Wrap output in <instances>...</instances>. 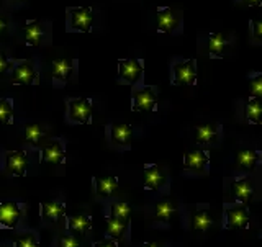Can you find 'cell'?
<instances>
[{"mask_svg":"<svg viewBox=\"0 0 262 247\" xmlns=\"http://www.w3.org/2000/svg\"><path fill=\"white\" fill-rule=\"evenodd\" d=\"M156 31L159 35L180 36L184 33V12L167 5L156 7Z\"/></svg>","mask_w":262,"mask_h":247,"instance_id":"6da1fadb","label":"cell"},{"mask_svg":"<svg viewBox=\"0 0 262 247\" xmlns=\"http://www.w3.org/2000/svg\"><path fill=\"white\" fill-rule=\"evenodd\" d=\"M196 82V61L192 57H174L170 62V84L176 87H195Z\"/></svg>","mask_w":262,"mask_h":247,"instance_id":"7a4b0ae2","label":"cell"},{"mask_svg":"<svg viewBox=\"0 0 262 247\" xmlns=\"http://www.w3.org/2000/svg\"><path fill=\"white\" fill-rule=\"evenodd\" d=\"M159 105L158 87L144 84V79L131 87V110L133 111H156Z\"/></svg>","mask_w":262,"mask_h":247,"instance_id":"3957f363","label":"cell"},{"mask_svg":"<svg viewBox=\"0 0 262 247\" xmlns=\"http://www.w3.org/2000/svg\"><path fill=\"white\" fill-rule=\"evenodd\" d=\"M95 13L92 7L66 8V30L69 33H90L94 28Z\"/></svg>","mask_w":262,"mask_h":247,"instance_id":"277c9868","label":"cell"},{"mask_svg":"<svg viewBox=\"0 0 262 247\" xmlns=\"http://www.w3.org/2000/svg\"><path fill=\"white\" fill-rule=\"evenodd\" d=\"M10 74L13 85H38L39 84V62L36 59L15 61Z\"/></svg>","mask_w":262,"mask_h":247,"instance_id":"5b68a950","label":"cell"},{"mask_svg":"<svg viewBox=\"0 0 262 247\" xmlns=\"http://www.w3.org/2000/svg\"><path fill=\"white\" fill-rule=\"evenodd\" d=\"M79 69V59L72 57H61V59H54L51 62V80L54 88H62L71 82V79L77 77Z\"/></svg>","mask_w":262,"mask_h":247,"instance_id":"8992f818","label":"cell"},{"mask_svg":"<svg viewBox=\"0 0 262 247\" xmlns=\"http://www.w3.org/2000/svg\"><path fill=\"white\" fill-rule=\"evenodd\" d=\"M144 79V61L139 57H126L118 59V74L117 82L123 85L133 87L136 82Z\"/></svg>","mask_w":262,"mask_h":247,"instance_id":"52a82bcc","label":"cell"},{"mask_svg":"<svg viewBox=\"0 0 262 247\" xmlns=\"http://www.w3.org/2000/svg\"><path fill=\"white\" fill-rule=\"evenodd\" d=\"M94 103L87 97L69 98L68 100V120L76 125H89L92 121Z\"/></svg>","mask_w":262,"mask_h":247,"instance_id":"ba28073f","label":"cell"},{"mask_svg":"<svg viewBox=\"0 0 262 247\" xmlns=\"http://www.w3.org/2000/svg\"><path fill=\"white\" fill-rule=\"evenodd\" d=\"M233 49V41L225 33L210 31L207 35V54L211 59H225Z\"/></svg>","mask_w":262,"mask_h":247,"instance_id":"9c48e42d","label":"cell"},{"mask_svg":"<svg viewBox=\"0 0 262 247\" xmlns=\"http://www.w3.org/2000/svg\"><path fill=\"white\" fill-rule=\"evenodd\" d=\"M49 23L41 21V20H28L23 27V38L27 46L38 48L48 39V31H49Z\"/></svg>","mask_w":262,"mask_h":247,"instance_id":"30bf717a","label":"cell"},{"mask_svg":"<svg viewBox=\"0 0 262 247\" xmlns=\"http://www.w3.org/2000/svg\"><path fill=\"white\" fill-rule=\"evenodd\" d=\"M28 169V154L23 149L5 152V170L15 177H23Z\"/></svg>","mask_w":262,"mask_h":247,"instance_id":"8fae6325","label":"cell"},{"mask_svg":"<svg viewBox=\"0 0 262 247\" xmlns=\"http://www.w3.org/2000/svg\"><path fill=\"white\" fill-rule=\"evenodd\" d=\"M110 134V141L115 146H129L133 141V134L135 129L128 123H112V125L106 128Z\"/></svg>","mask_w":262,"mask_h":247,"instance_id":"7c38bea8","label":"cell"},{"mask_svg":"<svg viewBox=\"0 0 262 247\" xmlns=\"http://www.w3.org/2000/svg\"><path fill=\"white\" fill-rule=\"evenodd\" d=\"M41 161L46 164H62L66 159V149L61 139H53L41 149Z\"/></svg>","mask_w":262,"mask_h":247,"instance_id":"4fadbf2b","label":"cell"},{"mask_svg":"<svg viewBox=\"0 0 262 247\" xmlns=\"http://www.w3.org/2000/svg\"><path fill=\"white\" fill-rule=\"evenodd\" d=\"M210 166V155L203 149H193L184 155V169L193 172H203Z\"/></svg>","mask_w":262,"mask_h":247,"instance_id":"5bb4252c","label":"cell"},{"mask_svg":"<svg viewBox=\"0 0 262 247\" xmlns=\"http://www.w3.org/2000/svg\"><path fill=\"white\" fill-rule=\"evenodd\" d=\"M21 218V208L15 201H4L0 203V226L15 228Z\"/></svg>","mask_w":262,"mask_h":247,"instance_id":"9a60e30c","label":"cell"},{"mask_svg":"<svg viewBox=\"0 0 262 247\" xmlns=\"http://www.w3.org/2000/svg\"><path fill=\"white\" fill-rule=\"evenodd\" d=\"M221 133L220 123H205L195 128V141L199 144H213Z\"/></svg>","mask_w":262,"mask_h":247,"instance_id":"2e32d148","label":"cell"},{"mask_svg":"<svg viewBox=\"0 0 262 247\" xmlns=\"http://www.w3.org/2000/svg\"><path fill=\"white\" fill-rule=\"evenodd\" d=\"M244 118L249 125H260L262 123V100L256 97H248L244 102Z\"/></svg>","mask_w":262,"mask_h":247,"instance_id":"e0dca14e","label":"cell"},{"mask_svg":"<svg viewBox=\"0 0 262 247\" xmlns=\"http://www.w3.org/2000/svg\"><path fill=\"white\" fill-rule=\"evenodd\" d=\"M166 182V175L161 167L149 164L144 166V187L147 190H159V188Z\"/></svg>","mask_w":262,"mask_h":247,"instance_id":"ac0fdd59","label":"cell"},{"mask_svg":"<svg viewBox=\"0 0 262 247\" xmlns=\"http://www.w3.org/2000/svg\"><path fill=\"white\" fill-rule=\"evenodd\" d=\"M23 136H25V141L28 144L39 146L43 143V139L46 138V129L43 125H39V123H28V125L25 126Z\"/></svg>","mask_w":262,"mask_h":247,"instance_id":"d6986e66","label":"cell"},{"mask_svg":"<svg viewBox=\"0 0 262 247\" xmlns=\"http://www.w3.org/2000/svg\"><path fill=\"white\" fill-rule=\"evenodd\" d=\"M260 159V152L254 149H241L236 154V164L244 170H251L257 166Z\"/></svg>","mask_w":262,"mask_h":247,"instance_id":"ffe728a7","label":"cell"},{"mask_svg":"<svg viewBox=\"0 0 262 247\" xmlns=\"http://www.w3.org/2000/svg\"><path fill=\"white\" fill-rule=\"evenodd\" d=\"M226 223L229 228H248V224H249L248 211H246V208H243V207L229 210L226 215Z\"/></svg>","mask_w":262,"mask_h":247,"instance_id":"44dd1931","label":"cell"},{"mask_svg":"<svg viewBox=\"0 0 262 247\" xmlns=\"http://www.w3.org/2000/svg\"><path fill=\"white\" fill-rule=\"evenodd\" d=\"M41 213H43L45 218L51 219V221H57L59 218L64 216L66 207L59 201H45L41 205Z\"/></svg>","mask_w":262,"mask_h":247,"instance_id":"7402d4cb","label":"cell"},{"mask_svg":"<svg viewBox=\"0 0 262 247\" xmlns=\"http://www.w3.org/2000/svg\"><path fill=\"white\" fill-rule=\"evenodd\" d=\"M233 190H234V195L237 196V200L239 201H249L251 200V196H252V185L248 178H237L236 182H234V187H233Z\"/></svg>","mask_w":262,"mask_h":247,"instance_id":"603a6c76","label":"cell"},{"mask_svg":"<svg viewBox=\"0 0 262 247\" xmlns=\"http://www.w3.org/2000/svg\"><path fill=\"white\" fill-rule=\"evenodd\" d=\"M97 193L100 196H110L118 187V178L117 177H103V178H98L97 182Z\"/></svg>","mask_w":262,"mask_h":247,"instance_id":"cb8c5ba5","label":"cell"},{"mask_svg":"<svg viewBox=\"0 0 262 247\" xmlns=\"http://www.w3.org/2000/svg\"><path fill=\"white\" fill-rule=\"evenodd\" d=\"M13 123V102L12 98H0V125H12Z\"/></svg>","mask_w":262,"mask_h":247,"instance_id":"d4e9b609","label":"cell"},{"mask_svg":"<svg viewBox=\"0 0 262 247\" xmlns=\"http://www.w3.org/2000/svg\"><path fill=\"white\" fill-rule=\"evenodd\" d=\"M249 95L262 100V71H252L248 74Z\"/></svg>","mask_w":262,"mask_h":247,"instance_id":"484cf974","label":"cell"},{"mask_svg":"<svg viewBox=\"0 0 262 247\" xmlns=\"http://www.w3.org/2000/svg\"><path fill=\"white\" fill-rule=\"evenodd\" d=\"M69 228L72 229V231L84 234L89 231L90 228H92V221H90V218L85 215H76V216L69 218Z\"/></svg>","mask_w":262,"mask_h":247,"instance_id":"4316f807","label":"cell"},{"mask_svg":"<svg viewBox=\"0 0 262 247\" xmlns=\"http://www.w3.org/2000/svg\"><path fill=\"white\" fill-rule=\"evenodd\" d=\"M126 229V221L118 219V218H106V233H108L112 237H121L125 234Z\"/></svg>","mask_w":262,"mask_h":247,"instance_id":"83f0119b","label":"cell"},{"mask_svg":"<svg viewBox=\"0 0 262 247\" xmlns=\"http://www.w3.org/2000/svg\"><path fill=\"white\" fill-rule=\"evenodd\" d=\"M192 224H193V228L196 229V231H208V229L211 228V224H213V221H211V216L208 215L207 211H199L193 216Z\"/></svg>","mask_w":262,"mask_h":247,"instance_id":"f1b7e54d","label":"cell"},{"mask_svg":"<svg viewBox=\"0 0 262 247\" xmlns=\"http://www.w3.org/2000/svg\"><path fill=\"white\" fill-rule=\"evenodd\" d=\"M174 205H172L170 201H161L158 203V207H156V219H159V221H169L170 216L174 215Z\"/></svg>","mask_w":262,"mask_h":247,"instance_id":"f546056e","label":"cell"},{"mask_svg":"<svg viewBox=\"0 0 262 247\" xmlns=\"http://www.w3.org/2000/svg\"><path fill=\"white\" fill-rule=\"evenodd\" d=\"M112 215H113L115 218H118V219L128 221V218H129V215H131V208H129V205L123 203V201L115 203L113 207H112Z\"/></svg>","mask_w":262,"mask_h":247,"instance_id":"4dcf8cb0","label":"cell"},{"mask_svg":"<svg viewBox=\"0 0 262 247\" xmlns=\"http://www.w3.org/2000/svg\"><path fill=\"white\" fill-rule=\"evenodd\" d=\"M249 31L254 43L262 44V18H251L249 20Z\"/></svg>","mask_w":262,"mask_h":247,"instance_id":"1f68e13d","label":"cell"},{"mask_svg":"<svg viewBox=\"0 0 262 247\" xmlns=\"http://www.w3.org/2000/svg\"><path fill=\"white\" fill-rule=\"evenodd\" d=\"M13 64H15V59H12V57L0 48V74H8L12 71Z\"/></svg>","mask_w":262,"mask_h":247,"instance_id":"d6a6232c","label":"cell"},{"mask_svg":"<svg viewBox=\"0 0 262 247\" xmlns=\"http://www.w3.org/2000/svg\"><path fill=\"white\" fill-rule=\"evenodd\" d=\"M16 247H39L38 239L33 234H23L16 241Z\"/></svg>","mask_w":262,"mask_h":247,"instance_id":"836d02e7","label":"cell"},{"mask_svg":"<svg viewBox=\"0 0 262 247\" xmlns=\"http://www.w3.org/2000/svg\"><path fill=\"white\" fill-rule=\"evenodd\" d=\"M10 30V15L0 7V36H4Z\"/></svg>","mask_w":262,"mask_h":247,"instance_id":"e575fe53","label":"cell"},{"mask_svg":"<svg viewBox=\"0 0 262 247\" xmlns=\"http://www.w3.org/2000/svg\"><path fill=\"white\" fill-rule=\"evenodd\" d=\"M59 247H80V244L74 236H64L59 242Z\"/></svg>","mask_w":262,"mask_h":247,"instance_id":"d590c367","label":"cell"},{"mask_svg":"<svg viewBox=\"0 0 262 247\" xmlns=\"http://www.w3.org/2000/svg\"><path fill=\"white\" fill-rule=\"evenodd\" d=\"M237 4H241L248 8H259L262 7V0H236Z\"/></svg>","mask_w":262,"mask_h":247,"instance_id":"8d00e7d4","label":"cell"},{"mask_svg":"<svg viewBox=\"0 0 262 247\" xmlns=\"http://www.w3.org/2000/svg\"><path fill=\"white\" fill-rule=\"evenodd\" d=\"M95 247H117V242H115V239H103L100 242H97Z\"/></svg>","mask_w":262,"mask_h":247,"instance_id":"74e56055","label":"cell"},{"mask_svg":"<svg viewBox=\"0 0 262 247\" xmlns=\"http://www.w3.org/2000/svg\"><path fill=\"white\" fill-rule=\"evenodd\" d=\"M144 247H159V245L154 242H147V244H144Z\"/></svg>","mask_w":262,"mask_h":247,"instance_id":"f35d334b","label":"cell"},{"mask_svg":"<svg viewBox=\"0 0 262 247\" xmlns=\"http://www.w3.org/2000/svg\"><path fill=\"white\" fill-rule=\"evenodd\" d=\"M5 2H21V0H5Z\"/></svg>","mask_w":262,"mask_h":247,"instance_id":"ab89813d","label":"cell"}]
</instances>
